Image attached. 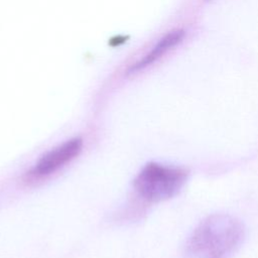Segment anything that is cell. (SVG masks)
Returning a JSON list of instances; mask_svg holds the SVG:
<instances>
[{
	"instance_id": "6da1fadb",
	"label": "cell",
	"mask_w": 258,
	"mask_h": 258,
	"mask_svg": "<svg viewBox=\"0 0 258 258\" xmlns=\"http://www.w3.org/2000/svg\"><path fill=\"white\" fill-rule=\"evenodd\" d=\"M245 229L228 214H214L192 230L185 247V258H231L241 247Z\"/></svg>"
},
{
	"instance_id": "277c9868",
	"label": "cell",
	"mask_w": 258,
	"mask_h": 258,
	"mask_svg": "<svg viewBox=\"0 0 258 258\" xmlns=\"http://www.w3.org/2000/svg\"><path fill=\"white\" fill-rule=\"evenodd\" d=\"M182 37H183L182 30H175V31L168 33L166 36H164L158 42V44H156V46L150 51V53H148L137 67L140 68V67L147 66L148 63H150L151 61H153L154 59H156L157 57L162 55L166 50L170 49V47H172L176 43H178L182 39Z\"/></svg>"
},
{
	"instance_id": "3957f363",
	"label": "cell",
	"mask_w": 258,
	"mask_h": 258,
	"mask_svg": "<svg viewBox=\"0 0 258 258\" xmlns=\"http://www.w3.org/2000/svg\"><path fill=\"white\" fill-rule=\"evenodd\" d=\"M83 141L81 138H74L61 145L51 149L44 154L28 173L31 177H43L51 174L66 163L70 162L81 152Z\"/></svg>"
},
{
	"instance_id": "7a4b0ae2",
	"label": "cell",
	"mask_w": 258,
	"mask_h": 258,
	"mask_svg": "<svg viewBox=\"0 0 258 258\" xmlns=\"http://www.w3.org/2000/svg\"><path fill=\"white\" fill-rule=\"evenodd\" d=\"M188 175V170L183 167L150 162L136 176L134 187L146 202L158 203L177 195Z\"/></svg>"
}]
</instances>
